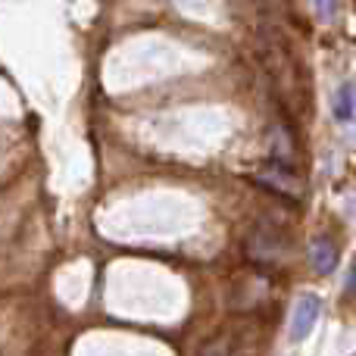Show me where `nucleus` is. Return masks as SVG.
<instances>
[{
  "instance_id": "nucleus-1",
  "label": "nucleus",
  "mask_w": 356,
  "mask_h": 356,
  "mask_svg": "<svg viewBox=\"0 0 356 356\" xmlns=\"http://www.w3.org/2000/svg\"><path fill=\"white\" fill-rule=\"evenodd\" d=\"M319 316H322V303H319V297L303 294L300 300H297L294 313H291V328H288L291 341H307V338H309V332L316 328V322H319Z\"/></svg>"
},
{
  "instance_id": "nucleus-2",
  "label": "nucleus",
  "mask_w": 356,
  "mask_h": 356,
  "mask_svg": "<svg viewBox=\"0 0 356 356\" xmlns=\"http://www.w3.org/2000/svg\"><path fill=\"white\" fill-rule=\"evenodd\" d=\"M247 250H250L253 259H263V263H275L278 257L284 253V241L278 232H257L250 234V241H247Z\"/></svg>"
},
{
  "instance_id": "nucleus-3",
  "label": "nucleus",
  "mask_w": 356,
  "mask_h": 356,
  "mask_svg": "<svg viewBox=\"0 0 356 356\" xmlns=\"http://www.w3.org/2000/svg\"><path fill=\"white\" fill-rule=\"evenodd\" d=\"M309 266H313L316 275H332L334 266H338V247L328 238H313V244H309Z\"/></svg>"
},
{
  "instance_id": "nucleus-4",
  "label": "nucleus",
  "mask_w": 356,
  "mask_h": 356,
  "mask_svg": "<svg viewBox=\"0 0 356 356\" xmlns=\"http://www.w3.org/2000/svg\"><path fill=\"white\" fill-rule=\"evenodd\" d=\"M257 181H263L266 188L278 191V194H288V197H300L303 194V184L297 181L291 172H282L278 166H272V169H266L263 175H257Z\"/></svg>"
},
{
  "instance_id": "nucleus-5",
  "label": "nucleus",
  "mask_w": 356,
  "mask_h": 356,
  "mask_svg": "<svg viewBox=\"0 0 356 356\" xmlns=\"http://www.w3.org/2000/svg\"><path fill=\"white\" fill-rule=\"evenodd\" d=\"M332 113L338 122H350L353 113H356V91L350 81H344V85H338V91H334V100H332Z\"/></svg>"
},
{
  "instance_id": "nucleus-6",
  "label": "nucleus",
  "mask_w": 356,
  "mask_h": 356,
  "mask_svg": "<svg viewBox=\"0 0 356 356\" xmlns=\"http://www.w3.org/2000/svg\"><path fill=\"white\" fill-rule=\"evenodd\" d=\"M316 13H319V19H334V10H338V0H313Z\"/></svg>"
},
{
  "instance_id": "nucleus-7",
  "label": "nucleus",
  "mask_w": 356,
  "mask_h": 356,
  "mask_svg": "<svg viewBox=\"0 0 356 356\" xmlns=\"http://www.w3.org/2000/svg\"><path fill=\"white\" fill-rule=\"evenodd\" d=\"M344 291H347V294H350V297H356V266H353V269H350V272H347V282H344Z\"/></svg>"
},
{
  "instance_id": "nucleus-8",
  "label": "nucleus",
  "mask_w": 356,
  "mask_h": 356,
  "mask_svg": "<svg viewBox=\"0 0 356 356\" xmlns=\"http://www.w3.org/2000/svg\"><path fill=\"white\" fill-rule=\"evenodd\" d=\"M203 356H228L225 353V344H213V347H207V353Z\"/></svg>"
},
{
  "instance_id": "nucleus-9",
  "label": "nucleus",
  "mask_w": 356,
  "mask_h": 356,
  "mask_svg": "<svg viewBox=\"0 0 356 356\" xmlns=\"http://www.w3.org/2000/svg\"><path fill=\"white\" fill-rule=\"evenodd\" d=\"M347 209H350V216H356V191L350 194V200H347Z\"/></svg>"
}]
</instances>
